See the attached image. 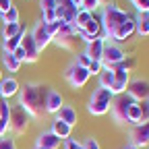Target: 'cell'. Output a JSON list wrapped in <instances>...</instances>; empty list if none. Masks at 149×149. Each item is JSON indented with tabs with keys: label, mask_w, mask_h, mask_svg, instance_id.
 Returning a JSON list of instances; mask_svg holds the SVG:
<instances>
[{
	"label": "cell",
	"mask_w": 149,
	"mask_h": 149,
	"mask_svg": "<svg viewBox=\"0 0 149 149\" xmlns=\"http://www.w3.org/2000/svg\"><path fill=\"white\" fill-rule=\"evenodd\" d=\"M46 91L48 87L40 83H25L19 89V106H21L31 118H44L46 116Z\"/></svg>",
	"instance_id": "cell-1"
},
{
	"label": "cell",
	"mask_w": 149,
	"mask_h": 149,
	"mask_svg": "<svg viewBox=\"0 0 149 149\" xmlns=\"http://www.w3.org/2000/svg\"><path fill=\"white\" fill-rule=\"evenodd\" d=\"M128 17H130V15H128L124 8L116 6L114 2L108 4V6H102V15H100L97 19H100V23H102V33H104V40H106V42H112L114 31L126 21Z\"/></svg>",
	"instance_id": "cell-2"
},
{
	"label": "cell",
	"mask_w": 149,
	"mask_h": 149,
	"mask_svg": "<svg viewBox=\"0 0 149 149\" xmlns=\"http://www.w3.org/2000/svg\"><path fill=\"white\" fill-rule=\"evenodd\" d=\"M112 100L114 95L104 89V87H95L91 93H89V100H87V112L91 116H104L110 112V106H112Z\"/></svg>",
	"instance_id": "cell-3"
},
{
	"label": "cell",
	"mask_w": 149,
	"mask_h": 149,
	"mask_svg": "<svg viewBox=\"0 0 149 149\" xmlns=\"http://www.w3.org/2000/svg\"><path fill=\"white\" fill-rule=\"evenodd\" d=\"M79 42H81L79 29L74 27V25H70V23H62L60 31L52 37V44H56V46L62 48V50H70V52H74V48H77Z\"/></svg>",
	"instance_id": "cell-4"
},
{
	"label": "cell",
	"mask_w": 149,
	"mask_h": 149,
	"mask_svg": "<svg viewBox=\"0 0 149 149\" xmlns=\"http://www.w3.org/2000/svg\"><path fill=\"white\" fill-rule=\"evenodd\" d=\"M29 122H31V116L27 114V112L15 104L10 106V114H8V128L13 130L15 135H25L29 130Z\"/></svg>",
	"instance_id": "cell-5"
},
{
	"label": "cell",
	"mask_w": 149,
	"mask_h": 149,
	"mask_svg": "<svg viewBox=\"0 0 149 149\" xmlns=\"http://www.w3.org/2000/svg\"><path fill=\"white\" fill-rule=\"evenodd\" d=\"M64 79L72 89H83L87 85V81L91 79V74H89V70L85 66H79L77 62H70L64 68Z\"/></svg>",
	"instance_id": "cell-6"
},
{
	"label": "cell",
	"mask_w": 149,
	"mask_h": 149,
	"mask_svg": "<svg viewBox=\"0 0 149 149\" xmlns=\"http://www.w3.org/2000/svg\"><path fill=\"white\" fill-rule=\"evenodd\" d=\"M133 104V100H130L126 93H122V95H116L114 100H112V106H110V114L112 118H114L116 124L120 126H128V120H126V110L128 106Z\"/></svg>",
	"instance_id": "cell-7"
},
{
	"label": "cell",
	"mask_w": 149,
	"mask_h": 149,
	"mask_svg": "<svg viewBox=\"0 0 149 149\" xmlns=\"http://www.w3.org/2000/svg\"><path fill=\"white\" fill-rule=\"evenodd\" d=\"M124 58H126V52L118 44H114V42H106L104 44V52H102V64H104V68L114 66V64L122 62Z\"/></svg>",
	"instance_id": "cell-8"
},
{
	"label": "cell",
	"mask_w": 149,
	"mask_h": 149,
	"mask_svg": "<svg viewBox=\"0 0 149 149\" xmlns=\"http://www.w3.org/2000/svg\"><path fill=\"white\" fill-rule=\"evenodd\" d=\"M126 95L133 102H147L149 100V81L147 79H130L126 87Z\"/></svg>",
	"instance_id": "cell-9"
},
{
	"label": "cell",
	"mask_w": 149,
	"mask_h": 149,
	"mask_svg": "<svg viewBox=\"0 0 149 149\" xmlns=\"http://www.w3.org/2000/svg\"><path fill=\"white\" fill-rule=\"evenodd\" d=\"M128 139H130L128 143L137 145L139 149H141V147H149V122H141V124L130 126Z\"/></svg>",
	"instance_id": "cell-10"
},
{
	"label": "cell",
	"mask_w": 149,
	"mask_h": 149,
	"mask_svg": "<svg viewBox=\"0 0 149 149\" xmlns=\"http://www.w3.org/2000/svg\"><path fill=\"white\" fill-rule=\"evenodd\" d=\"M31 33V37H33V42H35V46H37V50L40 52H44L50 44H52V35L48 33V29H46V23H35V27H33V31H29Z\"/></svg>",
	"instance_id": "cell-11"
},
{
	"label": "cell",
	"mask_w": 149,
	"mask_h": 149,
	"mask_svg": "<svg viewBox=\"0 0 149 149\" xmlns=\"http://www.w3.org/2000/svg\"><path fill=\"white\" fill-rule=\"evenodd\" d=\"M21 48H23V52H25V62H37L40 60V56H42V52L37 50V46H35V42H33V37H31V33H27L25 31V35H23V40H21Z\"/></svg>",
	"instance_id": "cell-12"
},
{
	"label": "cell",
	"mask_w": 149,
	"mask_h": 149,
	"mask_svg": "<svg viewBox=\"0 0 149 149\" xmlns=\"http://www.w3.org/2000/svg\"><path fill=\"white\" fill-rule=\"evenodd\" d=\"M19 89H21V83H19L13 74L10 77H2V81H0V97L8 102L10 97L19 95Z\"/></svg>",
	"instance_id": "cell-13"
},
{
	"label": "cell",
	"mask_w": 149,
	"mask_h": 149,
	"mask_svg": "<svg viewBox=\"0 0 149 149\" xmlns=\"http://www.w3.org/2000/svg\"><path fill=\"white\" fill-rule=\"evenodd\" d=\"M130 83V72L126 70H114V83H112L110 87V93L112 95H122V93H126V87Z\"/></svg>",
	"instance_id": "cell-14"
},
{
	"label": "cell",
	"mask_w": 149,
	"mask_h": 149,
	"mask_svg": "<svg viewBox=\"0 0 149 149\" xmlns=\"http://www.w3.org/2000/svg\"><path fill=\"white\" fill-rule=\"evenodd\" d=\"M64 106V100H62V93L56 91V89H48L46 91V114H58V110Z\"/></svg>",
	"instance_id": "cell-15"
},
{
	"label": "cell",
	"mask_w": 149,
	"mask_h": 149,
	"mask_svg": "<svg viewBox=\"0 0 149 149\" xmlns=\"http://www.w3.org/2000/svg\"><path fill=\"white\" fill-rule=\"evenodd\" d=\"M35 145L42 147V149H58V147L62 145V139H58V137L52 133V130H44V133L37 135Z\"/></svg>",
	"instance_id": "cell-16"
},
{
	"label": "cell",
	"mask_w": 149,
	"mask_h": 149,
	"mask_svg": "<svg viewBox=\"0 0 149 149\" xmlns=\"http://www.w3.org/2000/svg\"><path fill=\"white\" fill-rule=\"evenodd\" d=\"M133 33H135V19H133V17H128L126 21L114 31V35H112V42H114V44H118V42H126Z\"/></svg>",
	"instance_id": "cell-17"
},
{
	"label": "cell",
	"mask_w": 149,
	"mask_h": 149,
	"mask_svg": "<svg viewBox=\"0 0 149 149\" xmlns=\"http://www.w3.org/2000/svg\"><path fill=\"white\" fill-rule=\"evenodd\" d=\"M104 44H106V40H104V37H95L93 42L85 44V50H83V54L87 56L89 60H100V62H102V52H104Z\"/></svg>",
	"instance_id": "cell-18"
},
{
	"label": "cell",
	"mask_w": 149,
	"mask_h": 149,
	"mask_svg": "<svg viewBox=\"0 0 149 149\" xmlns=\"http://www.w3.org/2000/svg\"><path fill=\"white\" fill-rule=\"evenodd\" d=\"M56 118H58V120H62V122H66L68 126H74V124L79 122V114H77V110H74L70 104H64V106L58 110Z\"/></svg>",
	"instance_id": "cell-19"
},
{
	"label": "cell",
	"mask_w": 149,
	"mask_h": 149,
	"mask_svg": "<svg viewBox=\"0 0 149 149\" xmlns=\"http://www.w3.org/2000/svg\"><path fill=\"white\" fill-rule=\"evenodd\" d=\"M50 130H52V133L58 137V139H62V141H64V139H68V137H70L72 126H68L66 122H62V120H58V118H54V120H52V128H50Z\"/></svg>",
	"instance_id": "cell-20"
},
{
	"label": "cell",
	"mask_w": 149,
	"mask_h": 149,
	"mask_svg": "<svg viewBox=\"0 0 149 149\" xmlns=\"http://www.w3.org/2000/svg\"><path fill=\"white\" fill-rule=\"evenodd\" d=\"M126 120H128V126H135L141 122V106L139 102H133L126 110Z\"/></svg>",
	"instance_id": "cell-21"
},
{
	"label": "cell",
	"mask_w": 149,
	"mask_h": 149,
	"mask_svg": "<svg viewBox=\"0 0 149 149\" xmlns=\"http://www.w3.org/2000/svg\"><path fill=\"white\" fill-rule=\"evenodd\" d=\"M2 64H4V68L10 72V74H15V72H19V68H21V62H19L15 56L10 54V52H2Z\"/></svg>",
	"instance_id": "cell-22"
},
{
	"label": "cell",
	"mask_w": 149,
	"mask_h": 149,
	"mask_svg": "<svg viewBox=\"0 0 149 149\" xmlns=\"http://www.w3.org/2000/svg\"><path fill=\"white\" fill-rule=\"evenodd\" d=\"M112 83H114V70H110V68H102V72L97 74V87H104L110 91Z\"/></svg>",
	"instance_id": "cell-23"
},
{
	"label": "cell",
	"mask_w": 149,
	"mask_h": 149,
	"mask_svg": "<svg viewBox=\"0 0 149 149\" xmlns=\"http://www.w3.org/2000/svg\"><path fill=\"white\" fill-rule=\"evenodd\" d=\"M23 35H25V29L21 33H17L15 37H10V40H2V52H15L19 46H21V40H23Z\"/></svg>",
	"instance_id": "cell-24"
},
{
	"label": "cell",
	"mask_w": 149,
	"mask_h": 149,
	"mask_svg": "<svg viewBox=\"0 0 149 149\" xmlns=\"http://www.w3.org/2000/svg\"><path fill=\"white\" fill-rule=\"evenodd\" d=\"M21 31H23V25L21 23H4L0 35H2V40H10V37H15L17 33H21Z\"/></svg>",
	"instance_id": "cell-25"
},
{
	"label": "cell",
	"mask_w": 149,
	"mask_h": 149,
	"mask_svg": "<svg viewBox=\"0 0 149 149\" xmlns=\"http://www.w3.org/2000/svg\"><path fill=\"white\" fill-rule=\"evenodd\" d=\"M91 17H93L91 13H87V10L79 8V10H77V15H74V21H72V25L77 27V29H83V27L89 23V19H91Z\"/></svg>",
	"instance_id": "cell-26"
},
{
	"label": "cell",
	"mask_w": 149,
	"mask_h": 149,
	"mask_svg": "<svg viewBox=\"0 0 149 149\" xmlns=\"http://www.w3.org/2000/svg\"><path fill=\"white\" fill-rule=\"evenodd\" d=\"M135 31H137L141 37L149 35V23H147V19H145L143 15H137V17H135Z\"/></svg>",
	"instance_id": "cell-27"
},
{
	"label": "cell",
	"mask_w": 149,
	"mask_h": 149,
	"mask_svg": "<svg viewBox=\"0 0 149 149\" xmlns=\"http://www.w3.org/2000/svg\"><path fill=\"white\" fill-rule=\"evenodd\" d=\"M0 19H2V25H4V23H19V8L13 4L6 13L0 15Z\"/></svg>",
	"instance_id": "cell-28"
},
{
	"label": "cell",
	"mask_w": 149,
	"mask_h": 149,
	"mask_svg": "<svg viewBox=\"0 0 149 149\" xmlns=\"http://www.w3.org/2000/svg\"><path fill=\"white\" fill-rule=\"evenodd\" d=\"M79 8H83V10H87V13H91V15H95L100 8H102V4L97 2V0H81V4H79Z\"/></svg>",
	"instance_id": "cell-29"
},
{
	"label": "cell",
	"mask_w": 149,
	"mask_h": 149,
	"mask_svg": "<svg viewBox=\"0 0 149 149\" xmlns=\"http://www.w3.org/2000/svg\"><path fill=\"white\" fill-rule=\"evenodd\" d=\"M130 6H135L137 15H147L149 13V0H128Z\"/></svg>",
	"instance_id": "cell-30"
},
{
	"label": "cell",
	"mask_w": 149,
	"mask_h": 149,
	"mask_svg": "<svg viewBox=\"0 0 149 149\" xmlns=\"http://www.w3.org/2000/svg\"><path fill=\"white\" fill-rule=\"evenodd\" d=\"M0 149H17V141L13 137H0Z\"/></svg>",
	"instance_id": "cell-31"
},
{
	"label": "cell",
	"mask_w": 149,
	"mask_h": 149,
	"mask_svg": "<svg viewBox=\"0 0 149 149\" xmlns=\"http://www.w3.org/2000/svg\"><path fill=\"white\" fill-rule=\"evenodd\" d=\"M102 68H104V64H102L100 60H91V62H89V66H87V70H89L91 77H93V74L97 77V74L102 72Z\"/></svg>",
	"instance_id": "cell-32"
},
{
	"label": "cell",
	"mask_w": 149,
	"mask_h": 149,
	"mask_svg": "<svg viewBox=\"0 0 149 149\" xmlns=\"http://www.w3.org/2000/svg\"><path fill=\"white\" fill-rule=\"evenodd\" d=\"M62 147H64V149H83V143L77 141V139H70V137H68V139L62 141Z\"/></svg>",
	"instance_id": "cell-33"
},
{
	"label": "cell",
	"mask_w": 149,
	"mask_h": 149,
	"mask_svg": "<svg viewBox=\"0 0 149 149\" xmlns=\"http://www.w3.org/2000/svg\"><path fill=\"white\" fill-rule=\"evenodd\" d=\"M58 6V0H40V10H54Z\"/></svg>",
	"instance_id": "cell-34"
},
{
	"label": "cell",
	"mask_w": 149,
	"mask_h": 149,
	"mask_svg": "<svg viewBox=\"0 0 149 149\" xmlns=\"http://www.w3.org/2000/svg\"><path fill=\"white\" fill-rule=\"evenodd\" d=\"M83 149H102V147H100V143H97L95 137H87L83 141Z\"/></svg>",
	"instance_id": "cell-35"
},
{
	"label": "cell",
	"mask_w": 149,
	"mask_h": 149,
	"mask_svg": "<svg viewBox=\"0 0 149 149\" xmlns=\"http://www.w3.org/2000/svg\"><path fill=\"white\" fill-rule=\"evenodd\" d=\"M74 62H77L79 66H85V68H87L91 60H89V58H87V56H85V54L81 52V54H77V56H74Z\"/></svg>",
	"instance_id": "cell-36"
},
{
	"label": "cell",
	"mask_w": 149,
	"mask_h": 149,
	"mask_svg": "<svg viewBox=\"0 0 149 149\" xmlns=\"http://www.w3.org/2000/svg\"><path fill=\"white\" fill-rule=\"evenodd\" d=\"M13 56H15V58H17L19 62H21V64L25 62V52H23V48H21V46H19V48H17V50L13 52Z\"/></svg>",
	"instance_id": "cell-37"
},
{
	"label": "cell",
	"mask_w": 149,
	"mask_h": 149,
	"mask_svg": "<svg viewBox=\"0 0 149 149\" xmlns=\"http://www.w3.org/2000/svg\"><path fill=\"white\" fill-rule=\"evenodd\" d=\"M10 6H13V0H0V15L6 13Z\"/></svg>",
	"instance_id": "cell-38"
},
{
	"label": "cell",
	"mask_w": 149,
	"mask_h": 149,
	"mask_svg": "<svg viewBox=\"0 0 149 149\" xmlns=\"http://www.w3.org/2000/svg\"><path fill=\"white\" fill-rule=\"evenodd\" d=\"M97 2H100L102 6H108V4H112V0H97Z\"/></svg>",
	"instance_id": "cell-39"
},
{
	"label": "cell",
	"mask_w": 149,
	"mask_h": 149,
	"mask_svg": "<svg viewBox=\"0 0 149 149\" xmlns=\"http://www.w3.org/2000/svg\"><path fill=\"white\" fill-rule=\"evenodd\" d=\"M124 149H139V147H137V145H133V143H126V147H124Z\"/></svg>",
	"instance_id": "cell-40"
},
{
	"label": "cell",
	"mask_w": 149,
	"mask_h": 149,
	"mask_svg": "<svg viewBox=\"0 0 149 149\" xmlns=\"http://www.w3.org/2000/svg\"><path fill=\"white\" fill-rule=\"evenodd\" d=\"M70 2H72L74 6H77V8H79V4H81V0H70Z\"/></svg>",
	"instance_id": "cell-41"
},
{
	"label": "cell",
	"mask_w": 149,
	"mask_h": 149,
	"mask_svg": "<svg viewBox=\"0 0 149 149\" xmlns=\"http://www.w3.org/2000/svg\"><path fill=\"white\" fill-rule=\"evenodd\" d=\"M143 17H145V19H147V23H149V13H147V15H143Z\"/></svg>",
	"instance_id": "cell-42"
},
{
	"label": "cell",
	"mask_w": 149,
	"mask_h": 149,
	"mask_svg": "<svg viewBox=\"0 0 149 149\" xmlns=\"http://www.w3.org/2000/svg\"><path fill=\"white\" fill-rule=\"evenodd\" d=\"M33 149H42V147H37V145H33Z\"/></svg>",
	"instance_id": "cell-43"
},
{
	"label": "cell",
	"mask_w": 149,
	"mask_h": 149,
	"mask_svg": "<svg viewBox=\"0 0 149 149\" xmlns=\"http://www.w3.org/2000/svg\"><path fill=\"white\" fill-rule=\"evenodd\" d=\"M0 81H2V70H0Z\"/></svg>",
	"instance_id": "cell-44"
},
{
	"label": "cell",
	"mask_w": 149,
	"mask_h": 149,
	"mask_svg": "<svg viewBox=\"0 0 149 149\" xmlns=\"http://www.w3.org/2000/svg\"><path fill=\"white\" fill-rule=\"evenodd\" d=\"M0 102H2V97H0Z\"/></svg>",
	"instance_id": "cell-45"
},
{
	"label": "cell",
	"mask_w": 149,
	"mask_h": 149,
	"mask_svg": "<svg viewBox=\"0 0 149 149\" xmlns=\"http://www.w3.org/2000/svg\"><path fill=\"white\" fill-rule=\"evenodd\" d=\"M147 104H149V100H147Z\"/></svg>",
	"instance_id": "cell-46"
}]
</instances>
